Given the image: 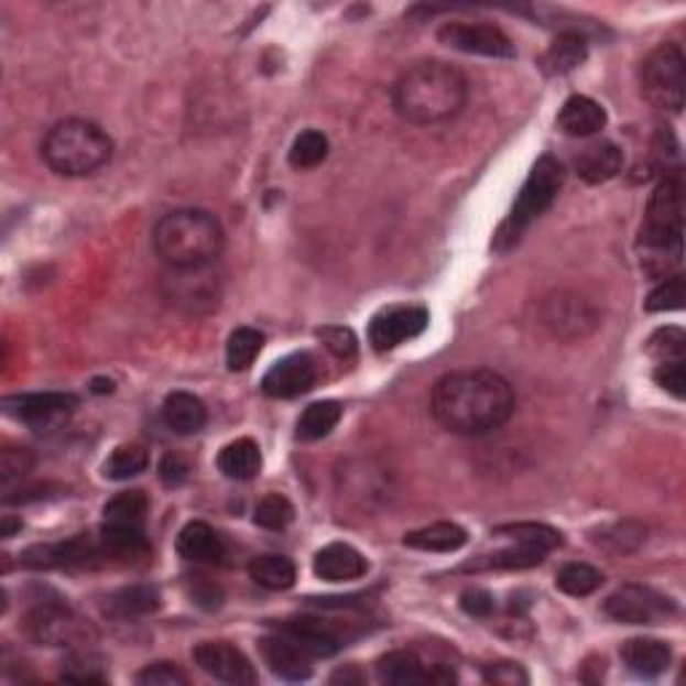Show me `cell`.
<instances>
[{
	"label": "cell",
	"mask_w": 686,
	"mask_h": 686,
	"mask_svg": "<svg viewBox=\"0 0 686 686\" xmlns=\"http://www.w3.org/2000/svg\"><path fill=\"white\" fill-rule=\"evenodd\" d=\"M432 416L445 432L480 437L510 422L515 392L504 375L493 370H456L432 389Z\"/></svg>",
	"instance_id": "6da1fadb"
},
{
	"label": "cell",
	"mask_w": 686,
	"mask_h": 686,
	"mask_svg": "<svg viewBox=\"0 0 686 686\" xmlns=\"http://www.w3.org/2000/svg\"><path fill=\"white\" fill-rule=\"evenodd\" d=\"M469 100V84L459 67L440 59L411 65L392 89L394 110L400 119L418 127L456 119Z\"/></svg>",
	"instance_id": "7a4b0ae2"
},
{
	"label": "cell",
	"mask_w": 686,
	"mask_h": 686,
	"mask_svg": "<svg viewBox=\"0 0 686 686\" xmlns=\"http://www.w3.org/2000/svg\"><path fill=\"white\" fill-rule=\"evenodd\" d=\"M684 237V181L678 170H667L646 204L639 231L641 265L649 276L667 280L682 265Z\"/></svg>",
	"instance_id": "3957f363"
},
{
	"label": "cell",
	"mask_w": 686,
	"mask_h": 686,
	"mask_svg": "<svg viewBox=\"0 0 686 686\" xmlns=\"http://www.w3.org/2000/svg\"><path fill=\"white\" fill-rule=\"evenodd\" d=\"M226 233L207 209H175L153 228V250L170 269H204L220 258Z\"/></svg>",
	"instance_id": "277c9868"
},
{
	"label": "cell",
	"mask_w": 686,
	"mask_h": 686,
	"mask_svg": "<svg viewBox=\"0 0 686 686\" xmlns=\"http://www.w3.org/2000/svg\"><path fill=\"white\" fill-rule=\"evenodd\" d=\"M43 162L62 177H89L113 156V140L100 123L65 119L48 129L41 145Z\"/></svg>",
	"instance_id": "5b68a950"
},
{
	"label": "cell",
	"mask_w": 686,
	"mask_h": 686,
	"mask_svg": "<svg viewBox=\"0 0 686 686\" xmlns=\"http://www.w3.org/2000/svg\"><path fill=\"white\" fill-rule=\"evenodd\" d=\"M564 177H566L564 164H560L553 153H545L542 159H536L529 177H525L521 194H518L515 204H512L510 215H507L502 228H499L497 237H493V247H497L499 252L510 250V247L521 242L525 228L534 220H540L542 215L553 207L560 188H564Z\"/></svg>",
	"instance_id": "8992f818"
},
{
	"label": "cell",
	"mask_w": 686,
	"mask_h": 686,
	"mask_svg": "<svg viewBox=\"0 0 686 686\" xmlns=\"http://www.w3.org/2000/svg\"><path fill=\"white\" fill-rule=\"evenodd\" d=\"M493 540L502 542V547L493 553L478 555L469 560L465 571H486V568H531L560 545V534L542 523H515L502 525L493 531Z\"/></svg>",
	"instance_id": "52a82bcc"
},
{
	"label": "cell",
	"mask_w": 686,
	"mask_h": 686,
	"mask_svg": "<svg viewBox=\"0 0 686 686\" xmlns=\"http://www.w3.org/2000/svg\"><path fill=\"white\" fill-rule=\"evenodd\" d=\"M686 59L678 43H663L641 62V91L654 108L667 113H682Z\"/></svg>",
	"instance_id": "ba28073f"
},
{
	"label": "cell",
	"mask_w": 686,
	"mask_h": 686,
	"mask_svg": "<svg viewBox=\"0 0 686 686\" xmlns=\"http://www.w3.org/2000/svg\"><path fill=\"white\" fill-rule=\"evenodd\" d=\"M603 611L622 625H657L676 614V603L644 585H622L606 598Z\"/></svg>",
	"instance_id": "9c48e42d"
},
{
	"label": "cell",
	"mask_w": 686,
	"mask_h": 686,
	"mask_svg": "<svg viewBox=\"0 0 686 686\" xmlns=\"http://www.w3.org/2000/svg\"><path fill=\"white\" fill-rule=\"evenodd\" d=\"M24 633L41 646H73L86 639L84 620H78L76 611L67 603L43 601L28 611L24 617Z\"/></svg>",
	"instance_id": "30bf717a"
},
{
	"label": "cell",
	"mask_w": 686,
	"mask_h": 686,
	"mask_svg": "<svg viewBox=\"0 0 686 686\" xmlns=\"http://www.w3.org/2000/svg\"><path fill=\"white\" fill-rule=\"evenodd\" d=\"M542 323L560 341H579L601 325V314L582 295L555 293L542 303Z\"/></svg>",
	"instance_id": "8fae6325"
},
{
	"label": "cell",
	"mask_w": 686,
	"mask_h": 686,
	"mask_svg": "<svg viewBox=\"0 0 686 686\" xmlns=\"http://www.w3.org/2000/svg\"><path fill=\"white\" fill-rule=\"evenodd\" d=\"M437 39L445 46L465 54H478V57L491 59H512L515 57V43L497 24L483 22H445L437 30Z\"/></svg>",
	"instance_id": "7c38bea8"
},
{
	"label": "cell",
	"mask_w": 686,
	"mask_h": 686,
	"mask_svg": "<svg viewBox=\"0 0 686 686\" xmlns=\"http://www.w3.org/2000/svg\"><path fill=\"white\" fill-rule=\"evenodd\" d=\"M164 298L185 312H209L220 301V282L213 265L204 269H170L164 280Z\"/></svg>",
	"instance_id": "4fadbf2b"
},
{
	"label": "cell",
	"mask_w": 686,
	"mask_h": 686,
	"mask_svg": "<svg viewBox=\"0 0 686 686\" xmlns=\"http://www.w3.org/2000/svg\"><path fill=\"white\" fill-rule=\"evenodd\" d=\"M426 325H429V312L424 306H392L370 319L368 341L375 351H392L422 336Z\"/></svg>",
	"instance_id": "5bb4252c"
},
{
	"label": "cell",
	"mask_w": 686,
	"mask_h": 686,
	"mask_svg": "<svg viewBox=\"0 0 686 686\" xmlns=\"http://www.w3.org/2000/svg\"><path fill=\"white\" fill-rule=\"evenodd\" d=\"M319 379V370L314 357L308 351H295L287 355L284 360L274 362L269 368V373L263 375L261 386L269 398L274 400H293L301 394L312 392L314 384Z\"/></svg>",
	"instance_id": "9a60e30c"
},
{
	"label": "cell",
	"mask_w": 686,
	"mask_h": 686,
	"mask_svg": "<svg viewBox=\"0 0 686 686\" xmlns=\"http://www.w3.org/2000/svg\"><path fill=\"white\" fill-rule=\"evenodd\" d=\"M194 663L222 684L252 686L258 682L255 667L244 657L242 649L231 646L228 641H204L194 649Z\"/></svg>",
	"instance_id": "2e32d148"
},
{
	"label": "cell",
	"mask_w": 686,
	"mask_h": 686,
	"mask_svg": "<svg viewBox=\"0 0 686 686\" xmlns=\"http://www.w3.org/2000/svg\"><path fill=\"white\" fill-rule=\"evenodd\" d=\"M105 558L100 542L89 536H73L57 545H35L22 553L24 568H86Z\"/></svg>",
	"instance_id": "e0dca14e"
},
{
	"label": "cell",
	"mask_w": 686,
	"mask_h": 686,
	"mask_svg": "<svg viewBox=\"0 0 686 686\" xmlns=\"http://www.w3.org/2000/svg\"><path fill=\"white\" fill-rule=\"evenodd\" d=\"M6 403L17 405V407H9V411L14 413L20 422L28 424L30 429L46 432L70 418V413L78 407V398L67 392H39V394H24V398H17V400H6Z\"/></svg>",
	"instance_id": "ac0fdd59"
},
{
	"label": "cell",
	"mask_w": 686,
	"mask_h": 686,
	"mask_svg": "<svg viewBox=\"0 0 686 686\" xmlns=\"http://www.w3.org/2000/svg\"><path fill=\"white\" fill-rule=\"evenodd\" d=\"M261 652L265 665L271 667V673L284 678V682H306L312 676V654L303 652L290 635H284L282 630L274 635H265L261 641Z\"/></svg>",
	"instance_id": "d6986e66"
},
{
	"label": "cell",
	"mask_w": 686,
	"mask_h": 686,
	"mask_svg": "<svg viewBox=\"0 0 686 686\" xmlns=\"http://www.w3.org/2000/svg\"><path fill=\"white\" fill-rule=\"evenodd\" d=\"M280 630L312 657H333L344 646L338 630L319 617H295V620L284 622Z\"/></svg>",
	"instance_id": "ffe728a7"
},
{
	"label": "cell",
	"mask_w": 686,
	"mask_h": 686,
	"mask_svg": "<svg viewBox=\"0 0 686 686\" xmlns=\"http://www.w3.org/2000/svg\"><path fill=\"white\" fill-rule=\"evenodd\" d=\"M364 571H368L364 555L344 542L327 545L314 555V574L325 582H351V579L364 577Z\"/></svg>",
	"instance_id": "44dd1931"
},
{
	"label": "cell",
	"mask_w": 686,
	"mask_h": 686,
	"mask_svg": "<svg viewBox=\"0 0 686 686\" xmlns=\"http://www.w3.org/2000/svg\"><path fill=\"white\" fill-rule=\"evenodd\" d=\"M622 164H625V159H622V151L614 142H592L585 151H579L574 170L585 183L601 185L614 181L622 172Z\"/></svg>",
	"instance_id": "7402d4cb"
},
{
	"label": "cell",
	"mask_w": 686,
	"mask_h": 686,
	"mask_svg": "<svg viewBox=\"0 0 686 686\" xmlns=\"http://www.w3.org/2000/svg\"><path fill=\"white\" fill-rule=\"evenodd\" d=\"M100 547L102 555L110 560H140L151 553L148 536L142 525H123V523H105L100 531Z\"/></svg>",
	"instance_id": "603a6c76"
},
{
	"label": "cell",
	"mask_w": 686,
	"mask_h": 686,
	"mask_svg": "<svg viewBox=\"0 0 686 686\" xmlns=\"http://www.w3.org/2000/svg\"><path fill=\"white\" fill-rule=\"evenodd\" d=\"M622 663L639 678L663 676L671 665V646L657 639H630L622 644Z\"/></svg>",
	"instance_id": "cb8c5ba5"
},
{
	"label": "cell",
	"mask_w": 686,
	"mask_h": 686,
	"mask_svg": "<svg viewBox=\"0 0 686 686\" xmlns=\"http://www.w3.org/2000/svg\"><path fill=\"white\" fill-rule=\"evenodd\" d=\"M177 553L190 564H220L226 558V545L215 534L213 525L194 521L183 525V531L177 534Z\"/></svg>",
	"instance_id": "d4e9b609"
},
{
	"label": "cell",
	"mask_w": 686,
	"mask_h": 686,
	"mask_svg": "<svg viewBox=\"0 0 686 686\" xmlns=\"http://www.w3.org/2000/svg\"><path fill=\"white\" fill-rule=\"evenodd\" d=\"M162 422L175 435H196L207 424V407L196 394L172 392L162 405Z\"/></svg>",
	"instance_id": "484cf974"
},
{
	"label": "cell",
	"mask_w": 686,
	"mask_h": 686,
	"mask_svg": "<svg viewBox=\"0 0 686 686\" xmlns=\"http://www.w3.org/2000/svg\"><path fill=\"white\" fill-rule=\"evenodd\" d=\"M558 127L568 138H592L606 127V110L590 97L574 95L560 108Z\"/></svg>",
	"instance_id": "4316f807"
},
{
	"label": "cell",
	"mask_w": 686,
	"mask_h": 686,
	"mask_svg": "<svg viewBox=\"0 0 686 686\" xmlns=\"http://www.w3.org/2000/svg\"><path fill=\"white\" fill-rule=\"evenodd\" d=\"M263 467L261 448L250 437L228 443L218 454V469L228 480H252Z\"/></svg>",
	"instance_id": "83f0119b"
},
{
	"label": "cell",
	"mask_w": 686,
	"mask_h": 686,
	"mask_svg": "<svg viewBox=\"0 0 686 686\" xmlns=\"http://www.w3.org/2000/svg\"><path fill=\"white\" fill-rule=\"evenodd\" d=\"M159 606H162V592H159V587L132 585L113 592V596L108 598V603H105V611L119 617V620H134V617L153 614Z\"/></svg>",
	"instance_id": "f1b7e54d"
},
{
	"label": "cell",
	"mask_w": 686,
	"mask_h": 686,
	"mask_svg": "<svg viewBox=\"0 0 686 686\" xmlns=\"http://www.w3.org/2000/svg\"><path fill=\"white\" fill-rule=\"evenodd\" d=\"M403 545L422 553H456L467 545V531L456 523H432L405 534Z\"/></svg>",
	"instance_id": "f546056e"
},
{
	"label": "cell",
	"mask_w": 686,
	"mask_h": 686,
	"mask_svg": "<svg viewBox=\"0 0 686 686\" xmlns=\"http://www.w3.org/2000/svg\"><path fill=\"white\" fill-rule=\"evenodd\" d=\"M587 59V41L579 33H560L558 39L549 43V48L542 57V67L547 76H566L577 70Z\"/></svg>",
	"instance_id": "4dcf8cb0"
},
{
	"label": "cell",
	"mask_w": 686,
	"mask_h": 686,
	"mask_svg": "<svg viewBox=\"0 0 686 686\" xmlns=\"http://www.w3.org/2000/svg\"><path fill=\"white\" fill-rule=\"evenodd\" d=\"M375 673L384 684H426L429 678V667H426L422 660L416 657L413 652H389L384 657L375 663Z\"/></svg>",
	"instance_id": "1f68e13d"
},
{
	"label": "cell",
	"mask_w": 686,
	"mask_h": 686,
	"mask_svg": "<svg viewBox=\"0 0 686 686\" xmlns=\"http://www.w3.org/2000/svg\"><path fill=\"white\" fill-rule=\"evenodd\" d=\"M247 571H250L252 582L265 587V590L280 592L295 585V564L284 555H258Z\"/></svg>",
	"instance_id": "d6a6232c"
},
{
	"label": "cell",
	"mask_w": 686,
	"mask_h": 686,
	"mask_svg": "<svg viewBox=\"0 0 686 686\" xmlns=\"http://www.w3.org/2000/svg\"><path fill=\"white\" fill-rule=\"evenodd\" d=\"M341 405L336 400H323V403H312L298 418V437L306 443L323 440L336 429L341 422Z\"/></svg>",
	"instance_id": "836d02e7"
},
{
	"label": "cell",
	"mask_w": 686,
	"mask_h": 686,
	"mask_svg": "<svg viewBox=\"0 0 686 686\" xmlns=\"http://www.w3.org/2000/svg\"><path fill=\"white\" fill-rule=\"evenodd\" d=\"M263 349V333H258L255 327H237V330L228 336L226 344V364L233 373H244L252 368V362L258 360Z\"/></svg>",
	"instance_id": "e575fe53"
},
{
	"label": "cell",
	"mask_w": 686,
	"mask_h": 686,
	"mask_svg": "<svg viewBox=\"0 0 686 686\" xmlns=\"http://www.w3.org/2000/svg\"><path fill=\"white\" fill-rule=\"evenodd\" d=\"M148 465H151V456H148L142 445H119L102 465V475L108 480L121 483V480L138 478V475L145 472Z\"/></svg>",
	"instance_id": "d590c367"
},
{
	"label": "cell",
	"mask_w": 686,
	"mask_h": 686,
	"mask_svg": "<svg viewBox=\"0 0 686 686\" xmlns=\"http://www.w3.org/2000/svg\"><path fill=\"white\" fill-rule=\"evenodd\" d=\"M603 585V574L590 564H566L555 577V587L571 598L592 596Z\"/></svg>",
	"instance_id": "8d00e7d4"
},
{
	"label": "cell",
	"mask_w": 686,
	"mask_h": 686,
	"mask_svg": "<svg viewBox=\"0 0 686 686\" xmlns=\"http://www.w3.org/2000/svg\"><path fill=\"white\" fill-rule=\"evenodd\" d=\"M105 523H123V525H142L148 515V497L138 488L132 491H121L119 497L110 499L102 507Z\"/></svg>",
	"instance_id": "74e56055"
},
{
	"label": "cell",
	"mask_w": 686,
	"mask_h": 686,
	"mask_svg": "<svg viewBox=\"0 0 686 686\" xmlns=\"http://www.w3.org/2000/svg\"><path fill=\"white\" fill-rule=\"evenodd\" d=\"M327 153H330V142H327L325 134L317 132V129H306L290 148V164L295 170H314V166L325 162Z\"/></svg>",
	"instance_id": "f35d334b"
},
{
	"label": "cell",
	"mask_w": 686,
	"mask_h": 686,
	"mask_svg": "<svg viewBox=\"0 0 686 686\" xmlns=\"http://www.w3.org/2000/svg\"><path fill=\"white\" fill-rule=\"evenodd\" d=\"M293 518L295 507L282 493H265L261 502L255 504V512H252V521L265 531H284L293 523Z\"/></svg>",
	"instance_id": "ab89813d"
},
{
	"label": "cell",
	"mask_w": 686,
	"mask_h": 686,
	"mask_svg": "<svg viewBox=\"0 0 686 686\" xmlns=\"http://www.w3.org/2000/svg\"><path fill=\"white\" fill-rule=\"evenodd\" d=\"M686 298V284L682 274H673L667 276L657 284V287L649 293L646 298V312H678L684 306Z\"/></svg>",
	"instance_id": "60d3db41"
},
{
	"label": "cell",
	"mask_w": 686,
	"mask_h": 686,
	"mask_svg": "<svg viewBox=\"0 0 686 686\" xmlns=\"http://www.w3.org/2000/svg\"><path fill=\"white\" fill-rule=\"evenodd\" d=\"M684 344L686 338L678 327H663V330H657L649 338L646 349L657 362H682L686 349Z\"/></svg>",
	"instance_id": "b9f144b4"
},
{
	"label": "cell",
	"mask_w": 686,
	"mask_h": 686,
	"mask_svg": "<svg viewBox=\"0 0 686 686\" xmlns=\"http://www.w3.org/2000/svg\"><path fill=\"white\" fill-rule=\"evenodd\" d=\"M317 338L323 341V346L330 351L333 357H338V360L349 362L357 357V336L349 330V327H341V325L319 327Z\"/></svg>",
	"instance_id": "7bdbcfd3"
},
{
	"label": "cell",
	"mask_w": 686,
	"mask_h": 686,
	"mask_svg": "<svg viewBox=\"0 0 686 686\" xmlns=\"http://www.w3.org/2000/svg\"><path fill=\"white\" fill-rule=\"evenodd\" d=\"M644 540H646L644 525L628 521V523L611 525L609 531H603V536L598 542H601L603 547L614 549V553H630V549L639 547Z\"/></svg>",
	"instance_id": "ee69618b"
},
{
	"label": "cell",
	"mask_w": 686,
	"mask_h": 686,
	"mask_svg": "<svg viewBox=\"0 0 686 686\" xmlns=\"http://www.w3.org/2000/svg\"><path fill=\"white\" fill-rule=\"evenodd\" d=\"M62 678H65V682H73V684H105L108 682V676L102 673V665L97 663L91 654H73V657L65 663Z\"/></svg>",
	"instance_id": "f6af8a7d"
},
{
	"label": "cell",
	"mask_w": 686,
	"mask_h": 686,
	"mask_svg": "<svg viewBox=\"0 0 686 686\" xmlns=\"http://www.w3.org/2000/svg\"><path fill=\"white\" fill-rule=\"evenodd\" d=\"M134 682L142 686H185L188 676L175 663H153L142 667Z\"/></svg>",
	"instance_id": "bcb514c9"
},
{
	"label": "cell",
	"mask_w": 686,
	"mask_h": 686,
	"mask_svg": "<svg viewBox=\"0 0 686 686\" xmlns=\"http://www.w3.org/2000/svg\"><path fill=\"white\" fill-rule=\"evenodd\" d=\"M30 469H33V456H30V450H24V448L0 450V480H3L6 486H9L11 480L28 475Z\"/></svg>",
	"instance_id": "7dc6e473"
},
{
	"label": "cell",
	"mask_w": 686,
	"mask_h": 686,
	"mask_svg": "<svg viewBox=\"0 0 686 686\" xmlns=\"http://www.w3.org/2000/svg\"><path fill=\"white\" fill-rule=\"evenodd\" d=\"M654 381L671 392L673 398L682 400L684 398V386H686V373H684V360L682 362H660L657 370H654Z\"/></svg>",
	"instance_id": "c3c4849f"
},
{
	"label": "cell",
	"mask_w": 686,
	"mask_h": 686,
	"mask_svg": "<svg viewBox=\"0 0 686 686\" xmlns=\"http://www.w3.org/2000/svg\"><path fill=\"white\" fill-rule=\"evenodd\" d=\"M159 478H162V483L166 488L183 486L185 480L190 478L188 459H185V456H181V454H166L162 459V465H159Z\"/></svg>",
	"instance_id": "681fc988"
},
{
	"label": "cell",
	"mask_w": 686,
	"mask_h": 686,
	"mask_svg": "<svg viewBox=\"0 0 686 686\" xmlns=\"http://www.w3.org/2000/svg\"><path fill=\"white\" fill-rule=\"evenodd\" d=\"M483 678L488 684H499V686L529 684V673H525L518 663H497V665L486 667Z\"/></svg>",
	"instance_id": "f907efd6"
},
{
	"label": "cell",
	"mask_w": 686,
	"mask_h": 686,
	"mask_svg": "<svg viewBox=\"0 0 686 686\" xmlns=\"http://www.w3.org/2000/svg\"><path fill=\"white\" fill-rule=\"evenodd\" d=\"M190 598H194L196 606H202V609L213 611V609H220L222 603V590L218 585L207 582L204 577H196L194 582H190Z\"/></svg>",
	"instance_id": "816d5d0a"
},
{
	"label": "cell",
	"mask_w": 686,
	"mask_h": 686,
	"mask_svg": "<svg viewBox=\"0 0 686 686\" xmlns=\"http://www.w3.org/2000/svg\"><path fill=\"white\" fill-rule=\"evenodd\" d=\"M461 609L467 611V614L472 617H491L493 609H497V601H493V596L488 590H467L465 596H461Z\"/></svg>",
	"instance_id": "f5cc1de1"
},
{
	"label": "cell",
	"mask_w": 686,
	"mask_h": 686,
	"mask_svg": "<svg viewBox=\"0 0 686 686\" xmlns=\"http://www.w3.org/2000/svg\"><path fill=\"white\" fill-rule=\"evenodd\" d=\"M333 682H344V684H349V682H355V684H360L362 682V676L360 673H349V671H338L336 676H333Z\"/></svg>",
	"instance_id": "db71d44e"
},
{
	"label": "cell",
	"mask_w": 686,
	"mask_h": 686,
	"mask_svg": "<svg viewBox=\"0 0 686 686\" xmlns=\"http://www.w3.org/2000/svg\"><path fill=\"white\" fill-rule=\"evenodd\" d=\"M17 529H22V523L11 521V515H6V518H3V540H11Z\"/></svg>",
	"instance_id": "11a10c76"
},
{
	"label": "cell",
	"mask_w": 686,
	"mask_h": 686,
	"mask_svg": "<svg viewBox=\"0 0 686 686\" xmlns=\"http://www.w3.org/2000/svg\"><path fill=\"white\" fill-rule=\"evenodd\" d=\"M91 392H113V381H95L91 384Z\"/></svg>",
	"instance_id": "9f6ffc18"
}]
</instances>
